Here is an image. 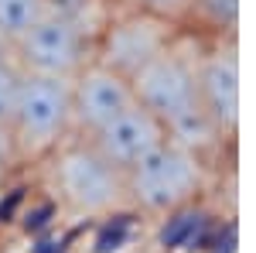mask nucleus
I'll return each mask as SVG.
<instances>
[{
  "label": "nucleus",
  "mask_w": 256,
  "mask_h": 253,
  "mask_svg": "<svg viewBox=\"0 0 256 253\" xmlns=\"http://www.w3.org/2000/svg\"><path fill=\"white\" fill-rule=\"evenodd\" d=\"M130 82H134L137 103L164 127L168 140L184 144V147H192L198 154L205 147L218 144L216 130L205 120L202 103H198L195 55H188L181 41L164 48L154 62H147Z\"/></svg>",
  "instance_id": "nucleus-1"
},
{
  "label": "nucleus",
  "mask_w": 256,
  "mask_h": 253,
  "mask_svg": "<svg viewBox=\"0 0 256 253\" xmlns=\"http://www.w3.org/2000/svg\"><path fill=\"white\" fill-rule=\"evenodd\" d=\"M44 161H48L52 192L58 195V202L68 212L86 215V219H102V215L130 209L126 175L99 154L92 140L72 134Z\"/></svg>",
  "instance_id": "nucleus-2"
},
{
  "label": "nucleus",
  "mask_w": 256,
  "mask_h": 253,
  "mask_svg": "<svg viewBox=\"0 0 256 253\" xmlns=\"http://www.w3.org/2000/svg\"><path fill=\"white\" fill-rule=\"evenodd\" d=\"M7 137L18 161H44L72 137V79L28 76L20 79Z\"/></svg>",
  "instance_id": "nucleus-3"
},
{
  "label": "nucleus",
  "mask_w": 256,
  "mask_h": 253,
  "mask_svg": "<svg viewBox=\"0 0 256 253\" xmlns=\"http://www.w3.org/2000/svg\"><path fill=\"white\" fill-rule=\"evenodd\" d=\"M126 175V202L130 209L150 215H168L188 205L202 188H205V161L198 151L160 140L150 154H144L123 171Z\"/></svg>",
  "instance_id": "nucleus-4"
},
{
  "label": "nucleus",
  "mask_w": 256,
  "mask_h": 253,
  "mask_svg": "<svg viewBox=\"0 0 256 253\" xmlns=\"http://www.w3.org/2000/svg\"><path fill=\"white\" fill-rule=\"evenodd\" d=\"M92 41L96 35H89L82 11L55 4L24 38L14 41V62L28 76L76 79L82 65L92 62Z\"/></svg>",
  "instance_id": "nucleus-5"
},
{
  "label": "nucleus",
  "mask_w": 256,
  "mask_h": 253,
  "mask_svg": "<svg viewBox=\"0 0 256 253\" xmlns=\"http://www.w3.org/2000/svg\"><path fill=\"white\" fill-rule=\"evenodd\" d=\"M178 38H181V28L174 24L154 18V14H144V11H123L120 18L106 21L96 31L92 62L134 79L147 62H154Z\"/></svg>",
  "instance_id": "nucleus-6"
},
{
  "label": "nucleus",
  "mask_w": 256,
  "mask_h": 253,
  "mask_svg": "<svg viewBox=\"0 0 256 253\" xmlns=\"http://www.w3.org/2000/svg\"><path fill=\"white\" fill-rule=\"evenodd\" d=\"M195 86L202 113L218 140H236L242 117V69L232 41H218L205 55H195Z\"/></svg>",
  "instance_id": "nucleus-7"
},
{
  "label": "nucleus",
  "mask_w": 256,
  "mask_h": 253,
  "mask_svg": "<svg viewBox=\"0 0 256 253\" xmlns=\"http://www.w3.org/2000/svg\"><path fill=\"white\" fill-rule=\"evenodd\" d=\"M134 103H137L134 82L126 76H120L99 62L82 65L72 79V134L92 137L113 117L130 110Z\"/></svg>",
  "instance_id": "nucleus-8"
},
{
  "label": "nucleus",
  "mask_w": 256,
  "mask_h": 253,
  "mask_svg": "<svg viewBox=\"0 0 256 253\" xmlns=\"http://www.w3.org/2000/svg\"><path fill=\"white\" fill-rule=\"evenodd\" d=\"M86 140H92V147L110 164H116L120 171H126L144 154H150L160 140H168V134H164V127L140 103H134L130 110H123L120 117H113L102 130H96L92 137H86Z\"/></svg>",
  "instance_id": "nucleus-9"
},
{
  "label": "nucleus",
  "mask_w": 256,
  "mask_h": 253,
  "mask_svg": "<svg viewBox=\"0 0 256 253\" xmlns=\"http://www.w3.org/2000/svg\"><path fill=\"white\" fill-rule=\"evenodd\" d=\"M239 11H242V0H188L184 24L222 41V38H232L236 35Z\"/></svg>",
  "instance_id": "nucleus-10"
},
{
  "label": "nucleus",
  "mask_w": 256,
  "mask_h": 253,
  "mask_svg": "<svg viewBox=\"0 0 256 253\" xmlns=\"http://www.w3.org/2000/svg\"><path fill=\"white\" fill-rule=\"evenodd\" d=\"M52 7L55 0H0V38L14 48V41L24 38Z\"/></svg>",
  "instance_id": "nucleus-11"
},
{
  "label": "nucleus",
  "mask_w": 256,
  "mask_h": 253,
  "mask_svg": "<svg viewBox=\"0 0 256 253\" xmlns=\"http://www.w3.org/2000/svg\"><path fill=\"white\" fill-rule=\"evenodd\" d=\"M20 65L10 59H0V123L7 127V117H10V110H14V99H18V89H20Z\"/></svg>",
  "instance_id": "nucleus-12"
},
{
  "label": "nucleus",
  "mask_w": 256,
  "mask_h": 253,
  "mask_svg": "<svg viewBox=\"0 0 256 253\" xmlns=\"http://www.w3.org/2000/svg\"><path fill=\"white\" fill-rule=\"evenodd\" d=\"M126 11H144V14H154L174 28H184L188 0H126Z\"/></svg>",
  "instance_id": "nucleus-13"
},
{
  "label": "nucleus",
  "mask_w": 256,
  "mask_h": 253,
  "mask_svg": "<svg viewBox=\"0 0 256 253\" xmlns=\"http://www.w3.org/2000/svg\"><path fill=\"white\" fill-rule=\"evenodd\" d=\"M10 164H18V157H14V147H10V137H7V127L0 123V171H7Z\"/></svg>",
  "instance_id": "nucleus-14"
},
{
  "label": "nucleus",
  "mask_w": 256,
  "mask_h": 253,
  "mask_svg": "<svg viewBox=\"0 0 256 253\" xmlns=\"http://www.w3.org/2000/svg\"><path fill=\"white\" fill-rule=\"evenodd\" d=\"M58 7H68V11H82V0H55Z\"/></svg>",
  "instance_id": "nucleus-15"
},
{
  "label": "nucleus",
  "mask_w": 256,
  "mask_h": 253,
  "mask_svg": "<svg viewBox=\"0 0 256 253\" xmlns=\"http://www.w3.org/2000/svg\"><path fill=\"white\" fill-rule=\"evenodd\" d=\"M14 55V48H10V41H4L0 38V59H10Z\"/></svg>",
  "instance_id": "nucleus-16"
}]
</instances>
